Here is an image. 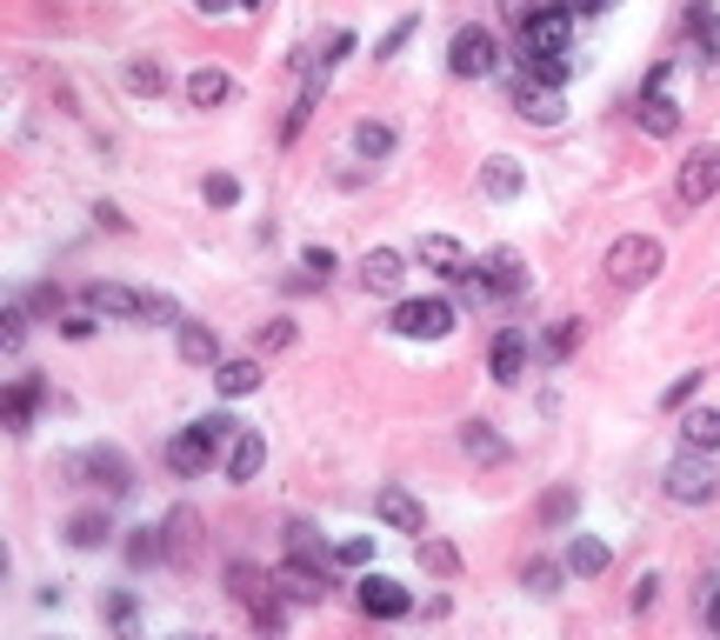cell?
<instances>
[{"instance_id": "cell-35", "label": "cell", "mask_w": 720, "mask_h": 640, "mask_svg": "<svg viewBox=\"0 0 720 640\" xmlns=\"http://www.w3.org/2000/svg\"><path fill=\"white\" fill-rule=\"evenodd\" d=\"M254 347H261V354L294 347V320H261V328H254Z\"/></svg>"}, {"instance_id": "cell-38", "label": "cell", "mask_w": 720, "mask_h": 640, "mask_svg": "<svg viewBox=\"0 0 720 640\" xmlns=\"http://www.w3.org/2000/svg\"><path fill=\"white\" fill-rule=\"evenodd\" d=\"M201 194H207V207H233V201H240V181H233V174H207Z\"/></svg>"}, {"instance_id": "cell-27", "label": "cell", "mask_w": 720, "mask_h": 640, "mask_svg": "<svg viewBox=\"0 0 720 640\" xmlns=\"http://www.w3.org/2000/svg\"><path fill=\"white\" fill-rule=\"evenodd\" d=\"M107 534H114L107 514H73V521H67V547H80V553H88V547H107Z\"/></svg>"}, {"instance_id": "cell-49", "label": "cell", "mask_w": 720, "mask_h": 640, "mask_svg": "<svg viewBox=\"0 0 720 640\" xmlns=\"http://www.w3.org/2000/svg\"><path fill=\"white\" fill-rule=\"evenodd\" d=\"M194 8H201V14H227V8H233V0H194Z\"/></svg>"}, {"instance_id": "cell-6", "label": "cell", "mask_w": 720, "mask_h": 640, "mask_svg": "<svg viewBox=\"0 0 720 640\" xmlns=\"http://www.w3.org/2000/svg\"><path fill=\"white\" fill-rule=\"evenodd\" d=\"M274 581H281V594L287 601H300V607H320V601H328V560H307V553H287L281 560V568H274Z\"/></svg>"}, {"instance_id": "cell-23", "label": "cell", "mask_w": 720, "mask_h": 640, "mask_svg": "<svg viewBox=\"0 0 720 640\" xmlns=\"http://www.w3.org/2000/svg\"><path fill=\"white\" fill-rule=\"evenodd\" d=\"M460 447H467L480 467H501V460H507V441H501L488 421H467V427H460Z\"/></svg>"}, {"instance_id": "cell-4", "label": "cell", "mask_w": 720, "mask_h": 640, "mask_svg": "<svg viewBox=\"0 0 720 640\" xmlns=\"http://www.w3.org/2000/svg\"><path fill=\"white\" fill-rule=\"evenodd\" d=\"M527 54H574V14L568 8H534L521 21V60Z\"/></svg>"}, {"instance_id": "cell-34", "label": "cell", "mask_w": 720, "mask_h": 640, "mask_svg": "<svg viewBox=\"0 0 720 640\" xmlns=\"http://www.w3.org/2000/svg\"><path fill=\"white\" fill-rule=\"evenodd\" d=\"M421 568H427V574H441V581H447V574H460V553H454V547H447V540H434V534H427V540H421Z\"/></svg>"}, {"instance_id": "cell-20", "label": "cell", "mask_w": 720, "mask_h": 640, "mask_svg": "<svg viewBox=\"0 0 720 640\" xmlns=\"http://www.w3.org/2000/svg\"><path fill=\"white\" fill-rule=\"evenodd\" d=\"M633 114H640V127H648L654 140H674V134H681V107H674L661 88H648V94H640V107H633Z\"/></svg>"}, {"instance_id": "cell-33", "label": "cell", "mask_w": 720, "mask_h": 640, "mask_svg": "<svg viewBox=\"0 0 720 640\" xmlns=\"http://www.w3.org/2000/svg\"><path fill=\"white\" fill-rule=\"evenodd\" d=\"M574 507H581V494H574V488H553V494L540 501V527H568V521H574Z\"/></svg>"}, {"instance_id": "cell-44", "label": "cell", "mask_w": 720, "mask_h": 640, "mask_svg": "<svg viewBox=\"0 0 720 640\" xmlns=\"http://www.w3.org/2000/svg\"><path fill=\"white\" fill-rule=\"evenodd\" d=\"M60 307H67L60 287H34V294H27V313H60Z\"/></svg>"}, {"instance_id": "cell-8", "label": "cell", "mask_w": 720, "mask_h": 640, "mask_svg": "<svg viewBox=\"0 0 720 640\" xmlns=\"http://www.w3.org/2000/svg\"><path fill=\"white\" fill-rule=\"evenodd\" d=\"M80 300H88L94 313H107V320H153V294H140L127 281H94Z\"/></svg>"}, {"instance_id": "cell-5", "label": "cell", "mask_w": 720, "mask_h": 640, "mask_svg": "<svg viewBox=\"0 0 720 640\" xmlns=\"http://www.w3.org/2000/svg\"><path fill=\"white\" fill-rule=\"evenodd\" d=\"M447 67H454V80H488V73L501 67L494 34H488V27H460V34L447 41Z\"/></svg>"}, {"instance_id": "cell-31", "label": "cell", "mask_w": 720, "mask_h": 640, "mask_svg": "<svg viewBox=\"0 0 720 640\" xmlns=\"http://www.w3.org/2000/svg\"><path fill=\"white\" fill-rule=\"evenodd\" d=\"M488 274H494V287H501V300L527 287V274H521V254H514V248H501V254H488Z\"/></svg>"}, {"instance_id": "cell-30", "label": "cell", "mask_w": 720, "mask_h": 640, "mask_svg": "<svg viewBox=\"0 0 720 640\" xmlns=\"http://www.w3.org/2000/svg\"><path fill=\"white\" fill-rule=\"evenodd\" d=\"M127 560H134V568H153V560H168V534H160V527H134Z\"/></svg>"}, {"instance_id": "cell-3", "label": "cell", "mask_w": 720, "mask_h": 640, "mask_svg": "<svg viewBox=\"0 0 720 640\" xmlns=\"http://www.w3.org/2000/svg\"><path fill=\"white\" fill-rule=\"evenodd\" d=\"M454 320H460L454 300H400L387 328L408 334V341H441V334H454Z\"/></svg>"}, {"instance_id": "cell-7", "label": "cell", "mask_w": 720, "mask_h": 640, "mask_svg": "<svg viewBox=\"0 0 720 640\" xmlns=\"http://www.w3.org/2000/svg\"><path fill=\"white\" fill-rule=\"evenodd\" d=\"M674 194H681V207H707V201L720 194V147H694V153L681 160Z\"/></svg>"}, {"instance_id": "cell-14", "label": "cell", "mask_w": 720, "mask_h": 640, "mask_svg": "<svg viewBox=\"0 0 720 640\" xmlns=\"http://www.w3.org/2000/svg\"><path fill=\"white\" fill-rule=\"evenodd\" d=\"M374 514H380L393 534H427V514H421V501H414L408 488H380V494H374Z\"/></svg>"}, {"instance_id": "cell-26", "label": "cell", "mask_w": 720, "mask_h": 640, "mask_svg": "<svg viewBox=\"0 0 720 640\" xmlns=\"http://www.w3.org/2000/svg\"><path fill=\"white\" fill-rule=\"evenodd\" d=\"M34 408H41V380L27 374V380H14V387H8V427H14V434H27Z\"/></svg>"}, {"instance_id": "cell-43", "label": "cell", "mask_w": 720, "mask_h": 640, "mask_svg": "<svg viewBox=\"0 0 720 640\" xmlns=\"http://www.w3.org/2000/svg\"><path fill=\"white\" fill-rule=\"evenodd\" d=\"M700 380H707V374L694 367V374H681V380H674V387H667L661 400H667V408H687V400H694V387H700Z\"/></svg>"}, {"instance_id": "cell-11", "label": "cell", "mask_w": 720, "mask_h": 640, "mask_svg": "<svg viewBox=\"0 0 720 640\" xmlns=\"http://www.w3.org/2000/svg\"><path fill=\"white\" fill-rule=\"evenodd\" d=\"M354 601H361V614H367V620H400V614L414 607V601H408V587L387 581V574H367V581L354 587Z\"/></svg>"}, {"instance_id": "cell-2", "label": "cell", "mask_w": 720, "mask_h": 640, "mask_svg": "<svg viewBox=\"0 0 720 640\" xmlns=\"http://www.w3.org/2000/svg\"><path fill=\"white\" fill-rule=\"evenodd\" d=\"M713 494H720V473H713L707 447H687V454L667 467V501H674V507H707Z\"/></svg>"}, {"instance_id": "cell-47", "label": "cell", "mask_w": 720, "mask_h": 640, "mask_svg": "<svg viewBox=\"0 0 720 640\" xmlns=\"http://www.w3.org/2000/svg\"><path fill=\"white\" fill-rule=\"evenodd\" d=\"M134 614H140L134 594H114V601H107V620H114V627H134Z\"/></svg>"}, {"instance_id": "cell-28", "label": "cell", "mask_w": 720, "mask_h": 640, "mask_svg": "<svg viewBox=\"0 0 720 640\" xmlns=\"http://www.w3.org/2000/svg\"><path fill=\"white\" fill-rule=\"evenodd\" d=\"M354 153H361V160H387V153H393V127H387V121H361V127H354Z\"/></svg>"}, {"instance_id": "cell-39", "label": "cell", "mask_w": 720, "mask_h": 640, "mask_svg": "<svg viewBox=\"0 0 720 640\" xmlns=\"http://www.w3.org/2000/svg\"><path fill=\"white\" fill-rule=\"evenodd\" d=\"M94 320H101V313H94L88 300H80V307H73L67 320H60V334H67V341H88V334H94Z\"/></svg>"}, {"instance_id": "cell-19", "label": "cell", "mask_w": 720, "mask_h": 640, "mask_svg": "<svg viewBox=\"0 0 720 640\" xmlns=\"http://www.w3.org/2000/svg\"><path fill=\"white\" fill-rule=\"evenodd\" d=\"M174 334H181V361L187 367H220V334L207 328V320H181Z\"/></svg>"}, {"instance_id": "cell-21", "label": "cell", "mask_w": 720, "mask_h": 640, "mask_svg": "<svg viewBox=\"0 0 720 640\" xmlns=\"http://www.w3.org/2000/svg\"><path fill=\"white\" fill-rule=\"evenodd\" d=\"M194 553H201V514L194 507H174L168 514V560H181V568H187Z\"/></svg>"}, {"instance_id": "cell-46", "label": "cell", "mask_w": 720, "mask_h": 640, "mask_svg": "<svg viewBox=\"0 0 720 640\" xmlns=\"http://www.w3.org/2000/svg\"><path fill=\"white\" fill-rule=\"evenodd\" d=\"M300 267H307L313 281H328V274H334V254H328V248H307V254H300Z\"/></svg>"}, {"instance_id": "cell-1", "label": "cell", "mask_w": 720, "mask_h": 640, "mask_svg": "<svg viewBox=\"0 0 720 640\" xmlns=\"http://www.w3.org/2000/svg\"><path fill=\"white\" fill-rule=\"evenodd\" d=\"M661 274V240L654 233H620L607 248V281L614 287H648Z\"/></svg>"}, {"instance_id": "cell-17", "label": "cell", "mask_w": 720, "mask_h": 640, "mask_svg": "<svg viewBox=\"0 0 720 640\" xmlns=\"http://www.w3.org/2000/svg\"><path fill=\"white\" fill-rule=\"evenodd\" d=\"M521 187H527V174H521V160H514V153L480 160V194H488V201H514Z\"/></svg>"}, {"instance_id": "cell-32", "label": "cell", "mask_w": 720, "mask_h": 640, "mask_svg": "<svg viewBox=\"0 0 720 640\" xmlns=\"http://www.w3.org/2000/svg\"><path fill=\"white\" fill-rule=\"evenodd\" d=\"M127 88L134 94H168V67L160 60H127Z\"/></svg>"}, {"instance_id": "cell-29", "label": "cell", "mask_w": 720, "mask_h": 640, "mask_svg": "<svg viewBox=\"0 0 720 640\" xmlns=\"http://www.w3.org/2000/svg\"><path fill=\"white\" fill-rule=\"evenodd\" d=\"M681 441H687V447H707V454H713V447H720V414H713V408H694V414L681 421Z\"/></svg>"}, {"instance_id": "cell-13", "label": "cell", "mask_w": 720, "mask_h": 640, "mask_svg": "<svg viewBox=\"0 0 720 640\" xmlns=\"http://www.w3.org/2000/svg\"><path fill=\"white\" fill-rule=\"evenodd\" d=\"M514 107H521V121H534V127H560V114H568L560 88H547V80H521V88H514Z\"/></svg>"}, {"instance_id": "cell-15", "label": "cell", "mask_w": 720, "mask_h": 640, "mask_svg": "<svg viewBox=\"0 0 720 640\" xmlns=\"http://www.w3.org/2000/svg\"><path fill=\"white\" fill-rule=\"evenodd\" d=\"M400 281H408V261H400L393 248H367L361 254V287L367 294H400Z\"/></svg>"}, {"instance_id": "cell-12", "label": "cell", "mask_w": 720, "mask_h": 640, "mask_svg": "<svg viewBox=\"0 0 720 640\" xmlns=\"http://www.w3.org/2000/svg\"><path fill=\"white\" fill-rule=\"evenodd\" d=\"M414 261L427 267V274H441V281H460L473 261H467V248L454 233H421V248H414Z\"/></svg>"}, {"instance_id": "cell-40", "label": "cell", "mask_w": 720, "mask_h": 640, "mask_svg": "<svg viewBox=\"0 0 720 640\" xmlns=\"http://www.w3.org/2000/svg\"><path fill=\"white\" fill-rule=\"evenodd\" d=\"M287 553H307V560H328V547H320L313 527H287Z\"/></svg>"}, {"instance_id": "cell-22", "label": "cell", "mask_w": 720, "mask_h": 640, "mask_svg": "<svg viewBox=\"0 0 720 640\" xmlns=\"http://www.w3.org/2000/svg\"><path fill=\"white\" fill-rule=\"evenodd\" d=\"M187 101H194V107H220V101H233V80H227L220 67H194V73H187Z\"/></svg>"}, {"instance_id": "cell-41", "label": "cell", "mask_w": 720, "mask_h": 640, "mask_svg": "<svg viewBox=\"0 0 720 640\" xmlns=\"http://www.w3.org/2000/svg\"><path fill=\"white\" fill-rule=\"evenodd\" d=\"M687 27L707 41V54H720V21H713V8H694V14H687Z\"/></svg>"}, {"instance_id": "cell-10", "label": "cell", "mask_w": 720, "mask_h": 640, "mask_svg": "<svg viewBox=\"0 0 720 640\" xmlns=\"http://www.w3.org/2000/svg\"><path fill=\"white\" fill-rule=\"evenodd\" d=\"M214 454H220V441L194 421V427H181V434L168 441V454H160V460H168L174 473H187V480H194V473H207V467H214Z\"/></svg>"}, {"instance_id": "cell-18", "label": "cell", "mask_w": 720, "mask_h": 640, "mask_svg": "<svg viewBox=\"0 0 720 640\" xmlns=\"http://www.w3.org/2000/svg\"><path fill=\"white\" fill-rule=\"evenodd\" d=\"M261 460H267V441H261L254 427H240V434L227 441V460H220V467H227V480H254Z\"/></svg>"}, {"instance_id": "cell-51", "label": "cell", "mask_w": 720, "mask_h": 640, "mask_svg": "<svg viewBox=\"0 0 720 640\" xmlns=\"http://www.w3.org/2000/svg\"><path fill=\"white\" fill-rule=\"evenodd\" d=\"M240 8H267V0H240Z\"/></svg>"}, {"instance_id": "cell-24", "label": "cell", "mask_w": 720, "mask_h": 640, "mask_svg": "<svg viewBox=\"0 0 720 640\" xmlns=\"http://www.w3.org/2000/svg\"><path fill=\"white\" fill-rule=\"evenodd\" d=\"M607 540H594V534H574V547H568V574H581V581H594V574H607Z\"/></svg>"}, {"instance_id": "cell-16", "label": "cell", "mask_w": 720, "mask_h": 640, "mask_svg": "<svg viewBox=\"0 0 720 640\" xmlns=\"http://www.w3.org/2000/svg\"><path fill=\"white\" fill-rule=\"evenodd\" d=\"M527 354H534V341H527L521 328H501V334H494V380L514 387V380L527 374Z\"/></svg>"}, {"instance_id": "cell-9", "label": "cell", "mask_w": 720, "mask_h": 640, "mask_svg": "<svg viewBox=\"0 0 720 640\" xmlns=\"http://www.w3.org/2000/svg\"><path fill=\"white\" fill-rule=\"evenodd\" d=\"M73 473L88 480V488H107V494H127L134 488V467H127L121 447H88V454L73 460Z\"/></svg>"}, {"instance_id": "cell-25", "label": "cell", "mask_w": 720, "mask_h": 640, "mask_svg": "<svg viewBox=\"0 0 720 640\" xmlns=\"http://www.w3.org/2000/svg\"><path fill=\"white\" fill-rule=\"evenodd\" d=\"M214 387L233 393V400L254 393V387H261V361H220V367H214Z\"/></svg>"}, {"instance_id": "cell-42", "label": "cell", "mask_w": 720, "mask_h": 640, "mask_svg": "<svg viewBox=\"0 0 720 640\" xmlns=\"http://www.w3.org/2000/svg\"><path fill=\"white\" fill-rule=\"evenodd\" d=\"M0 320H8V328H0V341H8V347H21V341H27V300H21V307H8Z\"/></svg>"}, {"instance_id": "cell-48", "label": "cell", "mask_w": 720, "mask_h": 640, "mask_svg": "<svg viewBox=\"0 0 720 640\" xmlns=\"http://www.w3.org/2000/svg\"><path fill=\"white\" fill-rule=\"evenodd\" d=\"M560 8H568V14L581 21V14H607V8H614V0H560Z\"/></svg>"}, {"instance_id": "cell-37", "label": "cell", "mask_w": 720, "mask_h": 640, "mask_svg": "<svg viewBox=\"0 0 720 640\" xmlns=\"http://www.w3.org/2000/svg\"><path fill=\"white\" fill-rule=\"evenodd\" d=\"M581 341V320H553V334H547V361H568Z\"/></svg>"}, {"instance_id": "cell-45", "label": "cell", "mask_w": 720, "mask_h": 640, "mask_svg": "<svg viewBox=\"0 0 720 640\" xmlns=\"http://www.w3.org/2000/svg\"><path fill=\"white\" fill-rule=\"evenodd\" d=\"M367 553H374V540H341V547H334L341 568H367Z\"/></svg>"}, {"instance_id": "cell-36", "label": "cell", "mask_w": 720, "mask_h": 640, "mask_svg": "<svg viewBox=\"0 0 720 640\" xmlns=\"http://www.w3.org/2000/svg\"><path fill=\"white\" fill-rule=\"evenodd\" d=\"M521 587H527V594H553V587H560V568H553V560H527V568H521Z\"/></svg>"}, {"instance_id": "cell-50", "label": "cell", "mask_w": 720, "mask_h": 640, "mask_svg": "<svg viewBox=\"0 0 720 640\" xmlns=\"http://www.w3.org/2000/svg\"><path fill=\"white\" fill-rule=\"evenodd\" d=\"M707 627H713V633H720V594H713V601H707Z\"/></svg>"}]
</instances>
